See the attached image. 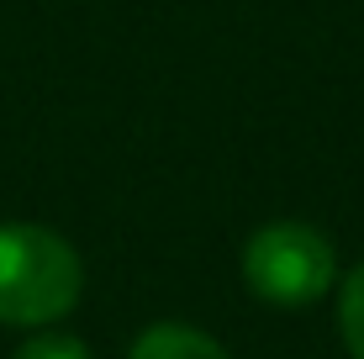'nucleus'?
Returning a JSON list of instances; mask_svg holds the SVG:
<instances>
[{
	"label": "nucleus",
	"instance_id": "nucleus-1",
	"mask_svg": "<svg viewBox=\"0 0 364 359\" xmlns=\"http://www.w3.org/2000/svg\"><path fill=\"white\" fill-rule=\"evenodd\" d=\"M85 264L74 243L37 222H0V323L48 328L74 312Z\"/></svg>",
	"mask_w": 364,
	"mask_h": 359
},
{
	"label": "nucleus",
	"instance_id": "nucleus-2",
	"mask_svg": "<svg viewBox=\"0 0 364 359\" xmlns=\"http://www.w3.org/2000/svg\"><path fill=\"white\" fill-rule=\"evenodd\" d=\"M333 243L306 222H264L243 243V280L269 306H306L333 286Z\"/></svg>",
	"mask_w": 364,
	"mask_h": 359
},
{
	"label": "nucleus",
	"instance_id": "nucleus-3",
	"mask_svg": "<svg viewBox=\"0 0 364 359\" xmlns=\"http://www.w3.org/2000/svg\"><path fill=\"white\" fill-rule=\"evenodd\" d=\"M127 359H232L211 333H200L191 323H154L137 333Z\"/></svg>",
	"mask_w": 364,
	"mask_h": 359
},
{
	"label": "nucleus",
	"instance_id": "nucleus-4",
	"mask_svg": "<svg viewBox=\"0 0 364 359\" xmlns=\"http://www.w3.org/2000/svg\"><path fill=\"white\" fill-rule=\"evenodd\" d=\"M338 328H343V343L348 354L364 359V264L348 269L343 291H338Z\"/></svg>",
	"mask_w": 364,
	"mask_h": 359
},
{
	"label": "nucleus",
	"instance_id": "nucleus-5",
	"mask_svg": "<svg viewBox=\"0 0 364 359\" xmlns=\"http://www.w3.org/2000/svg\"><path fill=\"white\" fill-rule=\"evenodd\" d=\"M11 359H90V349L80 338H69V333H32Z\"/></svg>",
	"mask_w": 364,
	"mask_h": 359
}]
</instances>
